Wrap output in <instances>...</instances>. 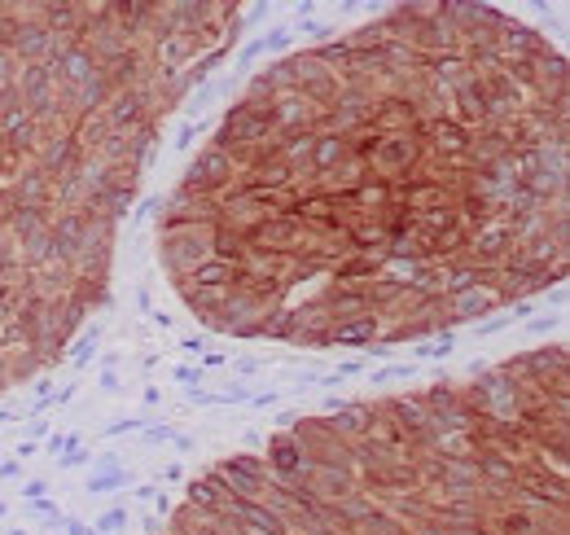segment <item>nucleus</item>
I'll return each instance as SVG.
<instances>
[{
    "label": "nucleus",
    "mask_w": 570,
    "mask_h": 535,
    "mask_svg": "<svg viewBox=\"0 0 570 535\" xmlns=\"http://www.w3.org/2000/svg\"><path fill=\"white\" fill-rule=\"evenodd\" d=\"M202 325L390 347L570 272V70L492 5L425 0L259 70L158 224Z\"/></svg>",
    "instance_id": "f257e3e1"
}]
</instances>
